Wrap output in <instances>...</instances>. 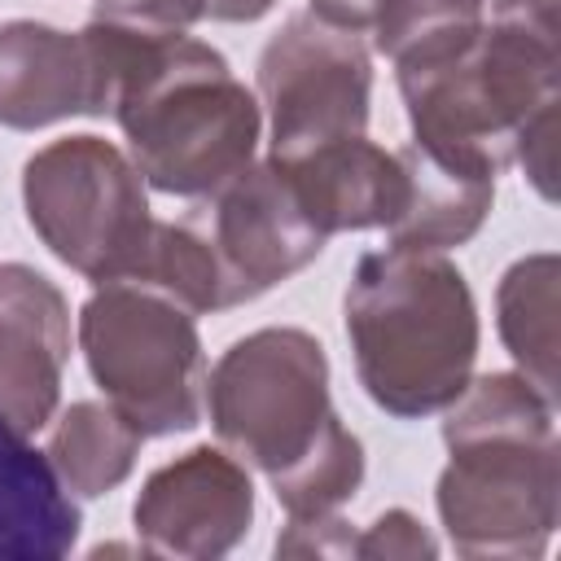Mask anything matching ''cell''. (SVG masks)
Wrapping results in <instances>:
<instances>
[{"mask_svg":"<svg viewBox=\"0 0 561 561\" xmlns=\"http://www.w3.org/2000/svg\"><path fill=\"white\" fill-rule=\"evenodd\" d=\"M346 337L377 408L403 421L430 416L469 381L478 355L473 294L438 250H373L346 289Z\"/></svg>","mask_w":561,"mask_h":561,"instance_id":"2","label":"cell"},{"mask_svg":"<svg viewBox=\"0 0 561 561\" xmlns=\"http://www.w3.org/2000/svg\"><path fill=\"white\" fill-rule=\"evenodd\" d=\"M83 359L105 399L145 434H180L202 412V342L193 311L140 280H105L79 316Z\"/></svg>","mask_w":561,"mask_h":561,"instance_id":"6","label":"cell"},{"mask_svg":"<svg viewBox=\"0 0 561 561\" xmlns=\"http://www.w3.org/2000/svg\"><path fill=\"white\" fill-rule=\"evenodd\" d=\"M66 359L70 311L61 289L26 263H0V412L22 434L53 421Z\"/></svg>","mask_w":561,"mask_h":561,"instance_id":"11","label":"cell"},{"mask_svg":"<svg viewBox=\"0 0 561 561\" xmlns=\"http://www.w3.org/2000/svg\"><path fill=\"white\" fill-rule=\"evenodd\" d=\"M140 430L114 408V403H70L48 438V460L66 491L79 495H105L114 491L140 451Z\"/></svg>","mask_w":561,"mask_h":561,"instance_id":"16","label":"cell"},{"mask_svg":"<svg viewBox=\"0 0 561 561\" xmlns=\"http://www.w3.org/2000/svg\"><path fill=\"white\" fill-rule=\"evenodd\" d=\"M399 158H403V171H408V206L390 224V241L412 245V250L465 245L491 210L495 175L478 171L469 162L438 158L421 145L399 149Z\"/></svg>","mask_w":561,"mask_h":561,"instance_id":"15","label":"cell"},{"mask_svg":"<svg viewBox=\"0 0 561 561\" xmlns=\"http://www.w3.org/2000/svg\"><path fill=\"white\" fill-rule=\"evenodd\" d=\"M557 35L491 22L456 57L399 75L412 145L500 175L522 131L557 110Z\"/></svg>","mask_w":561,"mask_h":561,"instance_id":"4","label":"cell"},{"mask_svg":"<svg viewBox=\"0 0 561 561\" xmlns=\"http://www.w3.org/2000/svg\"><path fill=\"white\" fill-rule=\"evenodd\" d=\"M250 517H254L250 473L215 447H193L180 460L153 469L131 508L140 548L149 557H184V561L224 557L250 530Z\"/></svg>","mask_w":561,"mask_h":561,"instance_id":"10","label":"cell"},{"mask_svg":"<svg viewBox=\"0 0 561 561\" xmlns=\"http://www.w3.org/2000/svg\"><path fill=\"white\" fill-rule=\"evenodd\" d=\"M355 535L346 522H337L333 513L324 517H307V522H289V530L276 539L280 557H351Z\"/></svg>","mask_w":561,"mask_h":561,"instance_id":"21","label":"cell"},{"mask_svg":"<svg viewBox=\"0 0 561 561\" xmlns=\"http://www.w3.org/2000/svg\"><path fill=\"white\" fill-rule=\"evenodd\" d=\"M355 557H434V539L403 508L381 513L364 535H355Z\"/></svg>","mask_w":561,"mask_h":561,"instance_id":"20","label":"cell"},{"mask_svg":"<svg viewBox=\"0 0 561 561\" xmlns=\"http://www.w3.org/2000/svg\"><path fill=\"white\" fill-rule=\"evenodd\" d=\"M188 224L202 232L219 267L224 307L250 302L272 285L289 280L329 241L307 219L302 202L294 197L285 171L272 158L259 167H245L224 188H215L210 202L197 206Z\"/></svg>","mask_w":561,"mask_h":561,"instance_id":"9","label":"cell"},{"mask_svg":"<svg viewBox=\"0 0 561 561\" xmlns=\"http://www.w3.org/2000/svg\"><path fill=\"white\" fill-rule=\"evenodd\" d=\"M276 0H202V18H215V22H254Z\"/></svg>","mask_w":561,"mask_h":561,"instance_id":"24","label":"cell"},{"mask_svg":"<svg viewBox=\"0 0 561 561\" xmlns=\"http://www.w3.org/2000/svg\"><path fill=\"white\" fill-rule=\"evenodd\" d=\"M486 0H386L377 13V48L408 70L438 66L456 57L482 31Z\"/></svg>","mask_w":561,"mask_h":561,"instance_id":"18","label":"cell"},{"mask_svg":"<svg viewBox=\"0 0 561 561\" xmlns=\"http://www.w3.org/2000/svg\"><path fill=\"white\" fill-rule=\"evenodd\" d=\"M438 517L460 557H539L557 526L552 399L517 373L465 381L447 403Z\"/></svg>","mask_w":561,"mask_h":561,"instance_id":"1","label":"cell"},{"mask_svg":"<svg viewBox=\"0 0 561 561\" xmlns=\"http://www.w3.org/2000/svg\"><path fill=\"white\" fill-rule=\"evenodd\" d=\"M215 434L272 486L294 478L337 430L324 346L302 329H259L232 342L206 381Z\"/></svg>","mask_w":561,"mask_h":561,"instance_id":"5","label":"cell"},{"mask_svg":"<svg viewBox=\"0 0 561 561\" xmlns=\"http://www.w3.org/2000/svg\"><path fill=\"white\" fill-rule=\"evenodd\" d=\"M145 184L210 197L241 175L259 145V101L228 61L188 35L149 39L131 53L114 110Z\"/></svg>","mask_w":561,"mask_h":561,"instance_id":"3","label":"cell"},{"mask_svg":"<svg viewBox=\"0 0 561 561\" xmlns=\"http://www.w3.org/2000/svg\"><path fill=\"white\" fill-rule=\"evenodd\" d=\"M26 219L39 241L79 276L136 280L149 254L153 215L136 162L101 136L44 145L22 171Z\"/></svg>","mask_w":561,"mask_h":561,"instance_id":"7","label":"cell"},{"mask_svg":"<svg viewBox=\"0 0 561 561\" xmlns=\"http://www.w3.org/2000/svg\"><path fill=\"white\" fill-rule=\"evenodd\" d=\"M381 4L386 0H311L316 18L329 22V26H337V31H364V26H373L377 13H381Z\"/></svg>","mask_w":561,"mask_h":561,"instance_id":"22","label":"cell"},{"mask_svg":"<svg viewBox=\"0 0 561 561\" xmlns=\"http://www.w3.org/2000/svg\"><path fill=\"white\" fill-rule=\"evenodd\" d=\"M272 162L285 171L294 197L324 237L346 228H390L408 206L403 158L377 149L364 136H346L311 153Z\"/></svg>","mask_w":561,"mask_h":561,"instance_id":"13","label":"cell"},{"mask_svg":"<svg viewBox=\"0 0 561 561\" xmlns=\"http://www.w3.org/2000/svg\"><path fill=\"white\" fill-rule=\"evenodd\" d=\"M70 114H110L105 75L92 44L44 22L0 26V123L18 131L48 127Z\"/></svg>","mask_w":561,"mask_h":561,"instance_id":"12","label":"cell"},{"mask_svg":"<svg viewBox=\"0 0 561 561\" xmlns=\"http://www.w3.org/2000/svg\"><path fill=\"white\" fill-rule=\"evenodd\" d=\"M92 18L140 39H175L202 18V0H96Z\"/></svg>","mask_w":561,"mask_h":561,"instance_id":"19","label":"cell"},{"mask_svg":"<svg viewBox=\"0 0 561 561\" xmlns=\"http://www.w3.org/2000/svg\"><path fill=\"white\" fill-rule=\"evenodd\" d=\"M373 66L355 31L294 13L259 57V92L272 114V158L364 136Z\"/></svg>","mask_w":561,"mask_h":561,"instance_id":"8","label":"cell"},{"mask_svg":"<svg viewBox=\"0 0 561 561\" xmlns=\"http://www.w3.org/2000/svg\"><path fill=\"white\" fill-rule=\"evenodd\" d=\"M495 22H517L539 35H557V0H495Z\"/></svg>","mask_w":561,"mask_h":561,"instance_id":"23","label":"cell"},{"mask_svg":"<svg viewBox=\"0 0 561 561\" xmlns=\"http://www.w3.org/2000/svg\"><path fill=\"white\" fill-rule=\"evenodd\" d=\"M500 337L522 377L557 399V254H530L500 280Z\"/></svg>","mask_w":561,"mask_h":561,"instance_id":"17","label":"cell"},{"mask_svg":"<svg viewBox=\"0 0 561 561\" xmlns=\"http://www.w3.org/2000/svg\"><path fill=\"white\" fill-rule=\"evenodd\" d=\"M79 539V508L66 495L48 451H35L26 434L0 412V557L53 561Z\"/></svg>","mask_w":561,"mask_h":561,"instance_id":"14","label":"cell"}]
</instances>
